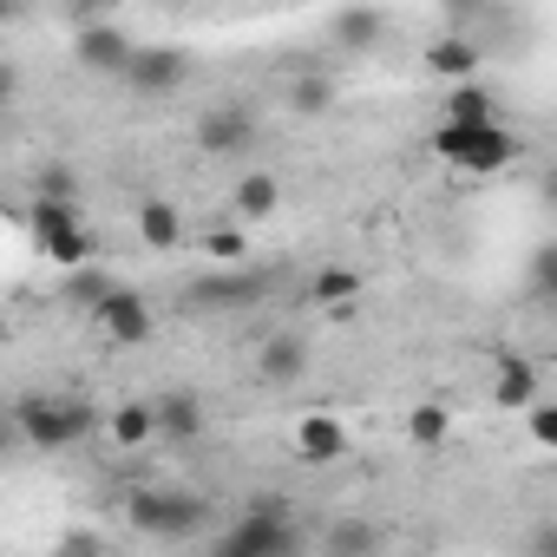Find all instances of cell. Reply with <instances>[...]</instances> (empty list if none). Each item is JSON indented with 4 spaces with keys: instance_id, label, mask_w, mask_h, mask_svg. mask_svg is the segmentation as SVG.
<instances>
[{
    "instance_id": "1",
    "label": "cell",
    "mask_w": 557,
    "mask_h": 557,
    "mask_svg": "<svg viewBox=\"0 0 557 557\" xmlns=\"http://www.w3.org/2000/svg\"><path fill=\"white\" fill-rule=\"evenodd\" d=\"M14 433L34 453H66V446H79V440L99 433V413L79 394H21L14 400Z\"/></svg>"
},
{
    "instance_id": "2",
    "label": "cell",
    "mask_w": 557,
    "mask_h": 557,
    "mask_svg": "<svg viewBox=\"0 0 557 557\" xmlns=\"http://www.w3.org/2000/svg\"><path fill=\"white\" fill-rule=\"evenodd\" d=\"M216 550L223 557H296L302 550V524H296L283 492H256L249 511L216 537Z\"/></svg>"
},
{
    "instance_id": "3",
    "label": "cell",
    "mask_w": 557,
    "mask_h": 557,
    "mask_svg": "<svg viewBox=\"0 0 557 557\" xmlns=\"http://www.w3.org/2000/svg\"><path fill=\"white\" fill-rule=\"evenodd\" d=\"M433 151H440L446 164L472 171V177H492V171H505V164L518 158V145H511V132H505L498 119H479V125L446 119V125L433 132Z\"/></svg>"
},
{
    "instance_id": "4",
    "label": "cell",
    "mask_w": 557,
    "mask_h": 557,
    "mask_svg": "<svg viewBox=\"0 0 557 557\" xmlns=\"http://www.w3.org/2000/svg\"><path fill=\"white\" fill-rule=\"evenodd\" d=\"M203 518H210V505H203L197 492H177V485H151V492L132 498V524H138L145 537H158V544H184V537H197Z\"/></svg>"
},
{
    "instance_id": "5",
    "label": "cell",
    "mask_w": 557,
    "mask_h": 557,
    "mask_svg": "<svg viewBox=\"0 0 557 557\" xmlns=\"http://www.w3.org/2000/svg\"><path fill=\"white\" fill-rule=\"evenodd\" d=\"M34 243H40L53 262H86V256H92V236H86L73 197H40V203H34Z\"/></svg>"
},
{
    "instance_id": "6",
    "label": "cell",
    "mask_w": 557,
    "mask_h": 557,
    "mask_svg": "<svg viewBox=\"0 0 557 557\" xmlns=\"http://www.w3.org/2000/svg\"><path fill=\"white\" fill-rule=\"evenodd\" d=\"M73 53H79V66L86 73H106V79H125V66H132V34L119 27V21H79V34H73Z\"/></svg>"
},
{
    "instance_id": "7",
    "label": "cell",
    "mask_w": 557,
    "mask_h": 557,
    "mask_svg": "<svg viewBox=\"0 0 557 557\" xmlns=\"http://www.w3.org/2000/svg\"><path fill=\"white\" fill-rule=\"evenodd\" d=\"M184 79H190V60H184L177 47H138L119 86H125V92H138V99H171Z\"/></svg>"
},
{
    "instance_id": "8",
    "label": "cell",
    "mask_w": 557,
    "mask_h": 557,
    "mask_svg": "<svg viewBox=\"0 0 557 557\" xmlns=\"http://www.w3.org/2000/svg\"><path fill=\"white\" fill-rule=\"evenodd\" d=\"M256 138H262V132H256V112H249V106H210V112L197 119V151H203V158H243Z\"/></svg>"
},
{
    "instance_id": "9",
    "label": "cell",
    "mask_w": 557,
    "mask_h": 557,
    "mask_svg": "<svg viewBox=\"0 0 557 557\" xmlns=\"http://www.w3.org/2000/svg\"><path fill=\"white\" fill-rule=\"evenodd\" d=\"M92 315H99L106 342H119V348L151 342V309H145V296H138V289H119V283H112V289L92 302Z\"/></svg>"
},
{
    "instance_id": "10",
    "label": "cell",
    "mask_w": 557,
    "mask_h": 557,
    "mask_svg": "<svg viewBox=\"0 0 557 557\" xmlns=\"http://www.w3.org/2000/svg\"><path fill=\"white\" fill-rule=\"evenodd\" d=\"M309 374V342L302 335H269L262 355H256V381L262 387H296Z\"/></svg>"
},
{
    "instance_id": "11",
    "label": "cell",
    "mask_w": 557,
    "mask_h": 557,
    "mask_svg": "<svg viewBox=\"0 0 557 557\" xmlns=\"http://www.w3.org/2000/svg\"><path fill=\"white\" fill-rule=\"evenodd\" d=\"M151 407H158V440H171V446H190V440H203V400H197V394L171 387V394H158Z\"/></svg>"
},
{
    "instance_id": "12",
    "label": "cell",
    "mask_w": 557,
    "mask_h": 557,
    "mask_svg": "<svg viewBox=\"0 0 557 557\" xmlns=\"http://www.w3.org/2000/svg\"><path fill=\"white\" fill-rule=\"evenodd\" d=\"M296 446H302V459H309V466H335V459L348 453V433H342L329 413H309V420L296 426Z\"/></svg>"
},
{
    "instance_id": "13",
    "label": "cell",
    "mask_w": 557,
    "mask_h": 557,
    "mask_svg": "<svg viewBox=\"0 0 557 557\" xmlns=\"http://www.w3.org/2000/svg\"><path fill=\"white\" fill-rule=\"evenodd\" d=\"M426 66H433L440 79H472V73H479V40H472V34H446V40H433Z\"/></svg>"
},
{
    "instance_id": "14",
    "label": "cell",
    "mask_w": 557,
    "mask_h": 557,
    "mask_svg": "<svg viewBox=\"0 0 557 557\" xmlns=\"http://www.w3.org/2000/svg\"><path fill=\"white\" fill-rule=\"evenodd\" d=\"M138 236H145L151 249H177V243H184V216H177V203L151 197V203L138 210Z\"/></svg>"
},
{
    "instance_id": "15",
    "label": "cell",
    "mask_w": 557,
    "mask_h": 557,
    "mask_svg": "<svg viewBox=\"0 0 557 557\" xmlns=\"http://www.w3.org/2000/svg\"><path fill=\"white\" fill-rule=\"evenodd\" d=\"M492 400H498V407H518V413L537 407V368H531V361H505L498 381H492Z\"/></svg>"
},
{
    "instance_id": "16",
    "label": "cell",
    "mask_w": 557,
    "mask_h": 557,
    "mask_svg": "<svg viewBox=\"0 0 557 557\" xmlns=\"http://www.w3.org/2000/svg\"><path fill=\"white\" fill-rule=\"evenodd\" d=\"M112 440H119V446H151V440H158V407H151V400H125V407L112 413Z\"/></svg>"
},
{
    "instance_id": "17",
    "label": "cell",
    "mask_w": 557,
    "mask_h": 557,
    "mask_svg": "<svg viewBox=\"0 0 557 557\" xmlns=\"http://www.w3.org/2000/svg\"><path fill=\"white\" fill-rule=\"evenodd\" d=\"M190 296H197V309H243L256 296V283H249V275H203Z\"/></svg>"
},
{
    "instance_id": "18",
    "label": "cell",
    "mask_w": 557,
    "mask_h": 557,
    "mask_svg": "<svg viewBox=\"0 0 557 557\" xmlns=\"http://www.w3.org/2000/svg\"><path fill=\"white\" fill-rule=\"evenodd\" d=\"M275 203H283V184H275L269 171H249V177L236 184V216H269Z\"/></svg>"
},
{
    "instance_id": "19",
    "label": "cell",
    "mask_w": 557,
    "mask_h": 557,
    "mask_svg": "<svg viewBox=\"0 0 557 557\" xmlns=\"http://www.w3.org/2000/svg\"><path fill=\"white\" fill-rule=\"evenodd\" d=\"M322 550H329V557H355V550H381V531H374L368 518H348V524H335V531L322 537Z\"/></svg>"
},
{
    "instance_id": "20",
    "label": "cell",
    "mask_w": 557,
    "mask_h": 557,
    "mask_svg": "<svg viewBox=\"0 0 557 557\" xmlns=\"http://www.w3.org/2000/svg\"><path fill=\"white\" fill-rule=\"evenodd\" d=\"M531 302L557 309V243H537V256H531Z\"/></svg>"
},
{
    "instance_id": "21",
    "label": "cell",
    "mask_w": 557,
    "mask_h": 557,
    "mask_svg": "<svg viewBox=\"0 0 557 557\" xmlns=\"http://www.w3.org/2000/svg\"><path fill=\"white\" fill-rule=\"evenodd\" d=\"M309 296H315L322 309H342V302H355V296H361V275H355V269H322Z\"/></svg>"
},
{
    "instance_id": "22",
    "label": "cell",
    "mask_w": 557,
    "mask_h": 557,
    "mask_svg": "<svg viewBox=\"0 0 557 557\" xmlns=\"http://www.w3.org/2000/svg\"><path fill=\"white\" fill-rule=\"evenodd\" d=\"M335 40H342V47H374V40H381V14H374V8H348V14L335 21Z\"/></svg>"
},
{
    "instance_id": "23",
    "label": "cell",
    "mask_w": 557,
    "mask_h": 557,
    "mask_svg": "<svg viewBox=\"0 0 557 557\" xmlns=\"http://www.w3.org/2000/svg\"><path fill=\"white\" fill-rule=\"evenodd\" d=\"M446 119H466V125L492 119V92H485V86H472V79H459V86H453V99H446Z\"/></svg>"
},
{
    "instance_id": "24",
    "label": "cell",
    "mask_w": 557,
    "mask_h": 557,
    "mask_svg": "<svg viewBox=\"0 0 557 557\" xmlns=\"http://www.w3.org/2000/svg\"><path fill=\"white\" fill-rule=\"evenodd\" d=\"M203 249H210L216 262H230V269H243V256H249L243 230H210V236H203Z\"/></svg>"
},
{
    "instance_id": "25",
    "label": "cell",
    "mask_w": 557,
    "mask_h": 557,
    "mask_svg": "<svg viewBox=\"0 0 557 557\" xmlns=\"http://www.w3.org/2000/svg\"><path fill=\"white\" fill-rule=\"evenodd\" d=\"M524 426H531V440H537L544 453H557V407H550V400L524 407Z\"/></svg>"
},
{
    "instance_id": "26",
    "label": "cell",
    "mask_w": 557,
    "mask_h": 557,
    "mask_svg": "<svg viewBox=\"0 0 557 557\" xmlns=\"http://www.w3.org/2000/svg\"><path fill=\"white\" fill-rule=\"evenodd\" d=\"M329 106H335L329 79H296V112H329Z\"/></svg>"
},
{
    "instance_id": "27",
    "label": "cell",
    "mask_w": 557,
    "mask_h": 557,
    "mask_svg": "<svg viewBox=\"0 0 557 557\" xmlns=\"http://www.w3.org/2000/svg\"><path fill=\"white\" fill-rule=\"evenodd\" d=\"M413 440H420V446H440V440H446V407H420V413H413Z\"/></svg>"
},
{
    "instance_id": "28",
    "label": "cell",
    "mask_w": 557,
    "mask_h": 557,
    "mask_svg": "<svg viewBox=\"0 0 557 557\" xmlns=\"http://www.w3.org/2000/svg\"><path fill=\"white\" fill-rule=\"evenodd\" d=\"M34 190H40V197H73L79 184H73V171H66V164H47V171L34 177Z\"/></svg>"
},
{
    "instance_id": "29",
    "label": "cell",
    "mask_w": 557,
    "mask_h": 557,
    "mask_svg": "<svg viewBox=\"0 0 557 557\" xmlns=\"http://www.w3.org/2000/svg\"><path fill=\"white\" fill-rule=\"evenodd\" d=\"M531 550H557V531H537V537H531Z\"/></svg>"
},
{
    "instance_id": "30",
    "label": "cell",
    "mask_w": 557,
    "mask_h": 557,
    "mask_svg": "<svg viewBox=\"0 0 557 557\" xmlns=\"http://www.w3.org/2000/svg\"><path fill=\"white\" fill-rule=\"evenodd\" d=\"M466 8H479V0H446V14H453V21H459Z\"/></svg>"
},
{
    "instance_id": "31",
    "label": "cell",
    "mask_w": 557,
    "mask_h": 557,
    "mask_svg": "<svg viewBox=\"0 0 557 557\" xmlns=\"http://www.w3.org/2000/svg\"><path fill=\"white\" fill-rule=\"evenodd\" d=\"M544 190H550V203H557V171H550V177H544Z\"/></svg>"
}]
</instances>
